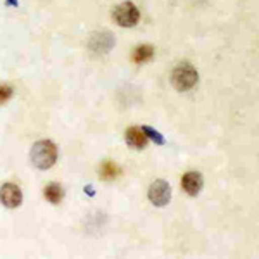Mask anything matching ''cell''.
I'll return each mask as SVG.
<instances>
[{"instance_id": "obj_6", "label": "cell", "mask_w": 259, "mask_h": 259, "mask_svg": "<svg viewBox=\"0 0 259 259\" xmlns=\"http://www.w3.org/2000/svg\"><path fill=\"white\" fill-rule=\"evenodd\" d=\"M202 185H204V180H202V175H200L199 171H189V173L183 175L182 187L187 194L192 195V197H195V195L200 194Z\"/></svg>"}, {"instance_id": "obj_12", "label": "cell", "mask_w": 259, "mask_h": 259, "mask_svg": "<svg viewBox=\"0 0 259 259\" xmlns=\"http://www.w3.org/2000/svg\"><path fill=\"white\" fill-rule=\"evenodd\" d=\"M12 95V89L9 85H0V104L7 102Z\"/></svg>"}, {"instance_id": "obj_10", "label": "cell", "mask_w": 259, "mask_h": 259, "mask_svg": "<svg viewBox=\"0 0 259 259\" xmlns=\"http://www.w3.org/2000/svg\"><path fill=\"white\" fill-rule=\"evenodd\" d=\"M62 195H64V192H62V187L59 183H49V185L45 187V197H47L49 202L59 204L62 200Z\"/></svg>"}, {"instance_id": "obj_4", "label": "cell", "mask_w": 259, "mask_h": 259, "mask_svg": "<svg viewBox=\"0 0 259 259\" xmlns=\"http://www.w3.org/2000/svg\"><path fill=\"white\" fill-rule=\"evenodd\" d=\"M149 199L154 206L162 207L169 202L171 199V187L164 180H156L154 183H150L149 187Z\"/></svg>"}, {"instance_id": "obj_7", "label": "cell", "mask_w": 259, "mask_h": 259, "mask_svg": "<svg viewBox=\"0 0 259 259\" xmlns=\"http://www.w3.org/2000/svg\"><path fill=\"white\" fill-rule=\"evenodd\" d=\"M124 139H126V144L133 149H144L145 145H147V140H149L147 135H145V133L142 132V128H139V126L128 128Z\"/></svg>"}, {"instance_id": "obj_1", "label": "cell", "mask_w": 259, "mask_h": 259, "mask_svg": "<svg viewBox=\"0 0 259 259\" xmlns=\"http://www.w3.org/2000/svg\"><path fill=\"white\" fill-rule=\"evenodd\" d=\"M31 162L38 169H49L57 161V147L52 140H38L31 147Z\"/></svg>"}, {"instance_id": "obj_13", "label": "cell", "mask_w": 259, "mask_h": 259, "mask_svg": "<svg viewBox=\"0 0 259 259\" xmlns=\"http://www.w3.org/2000/svg\"><path fill=\"white\" fill-rule=\"evenodd\" d=\"M7 4L9 6H18V0H7Z\"/></svg>"}, {"instance_id": "obj_5", "label": "cell", "mask_w": 259, "mask_h": 259, "mask_svg": "<svg viewBox=\"0 0 259 259\" xmlns=\"http://www.w3.org/2000/svg\"><path fill=\"white\" fill-rule=\"evenodd\" d=\"M0 202L6 207H19L21 202H23V192L18 185L14 183H4L2 189H0Z\"/></svg>"}, {"instance_id": "obj_8", "label": "cell", "mask_w": 259, "mask_h": 259, "mask_svg": "<svg viewBox=\"0 0 259 259\" xmlns=\"http://www.w3.org/2000/svg\"><path fill=\"white\" fill-rule=\"evenodd\" d=\"M99 173H100V178L102 180H106V182H111V180H116L121 175V168L116 162H112V161H104L102 164H100V169H99Z\"/></svg>"}, {"instance_id": "obj_3", "label": "cell", "mask_w": 259, "mask_h": 259, "mask_svg": "<svg viewBox=\"0 0 259 259\" xmlns=\"http://www.w3.org/2000/svg\"><path fill=\"white\" fill-rule=\"evenodd\" d=\"M140 12L133 2H123L114 9V21L123 28H132L139 23Z\"/></svg>"}, {"instance_id": "obj_2", "label": "cell", "mask_w": 259, "mask_h": 259, "mask_svg": "<svg viewBox=\"0 0 259 259\" xmlns=\"http://www.w3.org/2000/svg\"><path fill=\"white\" fill-rule=\"evenodd\" d=\"M197 78H199V74L194 66L189 64V62H182V64H178L177 68L173 69L171 83H173V87L178 92H185V90H190L192 87L197 83Z\"/></svg>"}, {"instance_id": "obj_9", "label": "cell", "mask_w": 259, "mask_h": 259, "mask_svg": "<svg viewBox=\"0 0 259 259\" xmlns=\"http://www.w3.org/2000/svg\"><path fill=\"white\" fill-rule=\"evenodd\" d=\"M152 57H154L152 45H139V47H135L132 52V61L139 62V64H144V62L152 61Z\"/></svg>"}, {"instance_id": "obj_11", "label": "cell", "mask_w": 259, "mask_h": 259, "mask_svg": "<svg viewBox=\"0 0 259 259\" xmlns=\"http://www.w3.org/2000/svg\"><path fill=\"white\" fill-rule=\"evenodd\" d=\"M142 132L147 135V139L150 140H154L157 145H164V137L161 135L157 130H154V128H150V126H142Z\"/></svg>"}]
</instances>
